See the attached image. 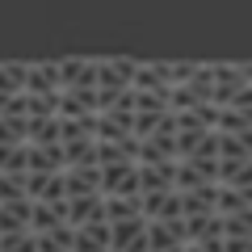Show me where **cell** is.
I'll return each mask as SVG.
<instances>
[{
	"mask_svg": "<svg viewBox=\"0 0 252 252\" xmlns=\"http://www.w3.org/2000/svg\"><path fill=\"white\" fill-rule=\"evenodd\" d=\"M210 63H0V252H223Z\"/></svg>",
	"mask_w": 252,
	"mask_h": 252,
	"instance_id": "1",
	"label": "cell"
}]
</instances>
